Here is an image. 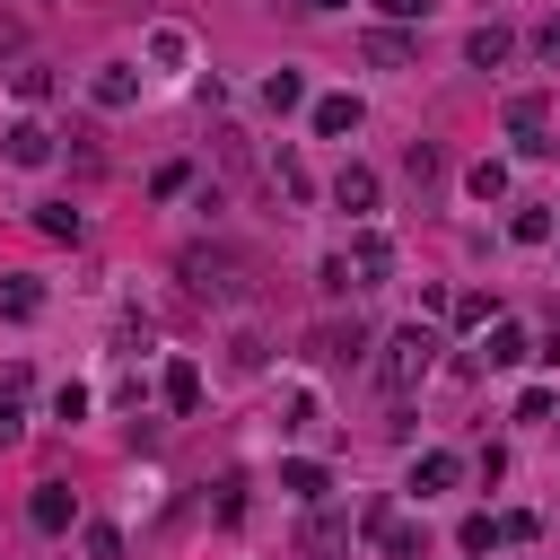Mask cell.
I'll use <instances>...</instances> for the list:
<instances>
[{"label": "cell", "mask_w": 560, "mask_h": 560, "mask_svg": "<svg viewBox=\"0 0 560 560\" xmlns=\"http://www.w3.org/2000/svg\"><path fill=\"white\" fill-rule=\"evenodd\" d=\"M464 184H472V201H499V192H508V166H499V158H481Z\"/></svg>", "instance_id": "obj_20"}, {"label": "cell", "mask_w": 560, "mask_h": 560, "mask_svg": "<svg viewBox=\"0 0 560 560\" xmlns=\"http://www.w3.org/2000/svg\"><path fill=\"white\" fill-rule=\"evenodd\" d=\"M306 350H315L324 368H350V359L368 350V332H359V324H315V332H306Z\"/></svg>", "instance_id": "obj_4"}, {"label": "cell", "mask_w": 560, "mask_h": 560, "mask_svg": "<svg viewBox=\"0 0 560 560\" xmlns=\"http://www.w3.org/2000/svg\"><path fill=\"white\" fill-rule=\"evenodd\" d=\"M26 44V26H18V9H0V52H18Z\"/></svg>", "instance_id": "obj_26"}, {"label": "cell", "mask_w": 560, "mask_h": 560, "mask_svg": "<svg viewBox=\"0 0 560 560\" xmlns=\"http://www.w3.org/2000/svg\"><path fill=\"white\" fill-rule=\"evenodd\" d=\"M332 201H341L350 219H368V210H376V175H368V166H341V175H332Z\"/></svg>", "instance_id": "obj_7"}, {"label": "cell", "mask_w": 560, "mask_h": 560, "mask_svg": "<svg viewBox=\"0 0 560 560\" xmlns=\"http://www.w3.org/2000/svg\"><path fill=\"white\" fill-rule=\"evenodd\" d=\"M376 534H385V551H394V560H429V534H420V525H402V516H385Z\"/></svg>", "instance_id": "obj_12"}, {"label": "cell", "mask_w": 560, "mask_h": 560, "mask_svg": "<svg viewBox=\"0 0 560 560\" xmlns=\"http://www.w3.org/2000/svg\"><path fill=\"white\" fill-rule=\"evenodd\" d=\"M534 52H542V61H551V70H560V18H551V26H542V35H534Z\"/></svg>", "instance_id": "obj_25"}, {"label": "cell", "mask_w": 560, "mask_h": 560, "mask_svg": "<svg viewBox=\"0 0 560 560\" xmlns=\"http://www.w3.org/2000/svg\"><path fill=\"white\" fill-rule=\"evenodd\" d=\"M508 52H516V35H508V26H472V35H464V61H472V70H499Z\"/></svg>", "instance_id": "obj_6"}, {"label": "cell", "mask_w": 560, "mask_h": 560, "mask_svg": "<svg viewBox=\"0 0 560 560\" xmlns=\"http://www.w3.org/2000/svg\"><path fill=\"white\" fill-rule=\"evenodd\" d=\"M385 18H429V0H376Z\"/></svg>", "instance_id": "obj_27"}, {"label": "cell", "mask_w": 560, "mask_h": 560, "mask_svg": "<svg viewBox=\"0 0 560 560\" xmlns=\"http://www.w3.org/2000/svg\"><path fill=\"white\" fill-rule=\"evenodd\" d=\"M315 131H324V140L359 131V96H324V105H315Z\"/></svg>", "instance_id": "obj_10"}, {"label": "cell", "mask_w": 560, "mask_h": 560, "mask_svg": "<svg viewBox=\"0 0 560 560\" xmlns=\"http://www.w3.org/2000/svg\"><path fill=\"white\" fill-rule=\"evenodd\" d=\"M455 472H464L455 455H420V464H411V490H420V499H429V490H455Z\"/></svg>", "instance_id": "obj_11"}, {"label": "cell", "mask_w": 560, "mask_h": 560, "mask_svg": "<svg viewBox=\"0 0 560 560\" xmlns=\"http://www.w3.org/2000/svg\"><path fill=\"white\" fill-rule=\"evenodd\" d=\"M455 542H464V551H490V542H499V525H490V516H464V534H455Z\"/></svg>", "instance_id": "obj_24"}, {"label": "cell", "mask_w": 560, "mask_h": 560, "mask_svg": "<svg viewBox=\"0 0 560 560\" xmlns=\"http://www.w3.org/2000/svg\"><path fill=\"white\" fill-rule=\"evenodd\" d=\"M262 105H271V114L306 105V79H298V70H271V79H262Z\"/></svg>", "instance_id": "obj_14"}, {"label": "cell", "mask_w": 560, "mask_h": 560, "mask_svg": "<svg viewBox=\"0 0 560 560\" xmlns=\"http://www.w3.org/2000/svg\"><path fill=\"white\" fill-rule=\"evenodd\" d=\"M411 52H420V44H411L402 26H376V35H368V61H376V70H411Z\"/></svg>", "instance_id": "obj_8"}, {"label": "cell", "mask_w": 560, "mask_h": 560, "mask_svg": "<svg viewBox=\"0 0 560 560\" xmlns=\"http://www.w3.org/2000/svg\"><path fill=\"white\" fill-rule=\"evenodd\" d=\"M508 236H516V245H542V236H551V210H542V201H525V210L508 219Z\"/></svg>", "instance_id": "obj_18"}, {"label": "cell", "mask_w": 560, "mask_h": 560, "mask_svg": "<svg viewBox=\"0 0 560 560\" xmlns=\"http://www.w3.org/2000/svg\"><path fill=\"white\" fill-rule=\"evenodd\" d=\"M542 114H551L542 96H516V105H508V131H542Z\"/></svg>", "instance_id": "obj_22"}, {"label": "cell", "mask_w": 560, "mask_h": 560, "mask_svg": "<svg viewBox=\"0 0 560 560\" xmlns=\"http://www.w3.org/2000/svg\"><path fill=\"white\" fill-rule=\"evenodd\" d=\"M516 359H534L525 332H516V324H490V368H516Z\"/></svg>", "instance_id": "obj_19"}, {"label": "cell", "mask_w": 560, "mask_h": 560, "mask_svg": "<svg viewBox=\"0 0 560 560\" xmlns=\"http://www.w3.org/2000/svg\"><path fill=\"white\" fill-rule=\"evenodd\" d=\"M131 96H140V79H131L122 61H105V70H96V105H131Z\"/></svg>", "instance_id": "obj_13"}, {"label": "cell", "mask_w": 560, "mask_h": 560, "mask_svg": "<svg viewBox=\"0 0 560 560\" xmlns=\"http://www.w3.org/2000/svg\"><path fill=\"white\" fill-rule=\"evenodd\" d=\"M175 271H184L192 298H236V289H245V254H236V245H184Z\"/></svg>", "instance_id": "obj_1"}, {"label": "cell", "mask_w": 560, "mask_h": 560, "mask_svg": "<svg viewBox=\"0 0 560 560\" xmlns=\"http://www.w3.org/2000/svg\"><path fill=\"white\" fill-rule=\"evenodd\" d=\"M385 280H394V245L376 228H359L350 236V289H385Z\"/></svg>", "instance_id": "obj_3"}, {"label": "cell", "mask_w": 560, "mask_h": 560, "mask_svg": "<svg viewBox=\"0 0 560 560\" xmlns=\"http://www.w3.org/2000/svg\"><path fill=\"white\" fill-rule=\"evenodd\" d=\"M166 402H175V411H192V402H201V368H192V359H175V368H166Z\"/></svg>", "instance_id": "obj_16"}, {"label": "cell", "mask_w": 560, "mask_h": 560, "mask_svg": "<svg viewBox=\"0 0 560 560\" xmlns=\"http://www.w3.org/2000/svg\"><path fill=\"white\" fill-rule=\"evenodd\" d=\"M35 306H44V289H35V280H0V315H9V324H26Z\"/></svg>", "instance_id": "obj_15"}, {"label": "cell", "mask_w": 560, "mask_h": 560, "mask_svg": "<svg viewBox=\"0 0 560 560\" xmlns=\"http://www.w3.org/2000/svg\"><path fill=\"white\" fill-rule=\"evenodd\" d=\"M298 9H315V18H324V9H341V0H298Z\"/></svg>", "instance_id": "obj_28"}, {"label": "cell", "mask_w": 560, "mask_h": 560, "mask_svg": "<svg viewBox=\"0 0 560 560\" xmlns=\"http://www.w3.org/2000/svg\"><path fill=\"white\" fill-rule=\"evenodd\" d=\"M429 368H438V332H420V324H402V332L385 341V359H376V376H385L394 394H411Z\"/></svg>", "instance_id": "obj_2"}, {"label": "cell", "mask_w": 560, "mask_h": 560, "mask_svg": "<svg viewBox=\"0 0 560 560\" xmlns=\"http://www.w3.org/2000/svg\"><path fill=\"white\" fill-rule=\"evenodd\" d=\"M280 490H289V499H324V464H306V455L280 464Z\"/></svg>", "instance_id": "obj_17"}, {"label": "cell", "mask_w": 560, "mask_h": 560, "mask_svg": "<svg viewBox=\"0 0 560 560\" xmlns=\"http://www.w3.org/2000/svg\"><path fill=\"white\" fill-rule=\"evenodd\" d=\"M18 438H26V411H18V394L0 385V446H18Z\"/></svg>", "instance_id": "obj_23"}, {"label": "cell", "mask_w": 560, "mask_h": 560, "mask_svg": "<svg viewBox=\"0 0 560 560\" xmlns=\"http://www.w3.org/2000/svg\"><path fill=\"white\" fill-rule=\"evenodd\" d=\"M52 158V131L44 122H9V166H44Z\"/></svg>", "instance_id": "obj_9"}, {"label": "cell", "mask_w": 560, "mask_h": 560, "mask_svg": "<svg viewBox=\"0 0 560 560\" xmlns=\"http://www.w3.org/2000/svg\"><path fill=\"white\" fill-rule=\"evenodd\" d=\"M35 228H44V236H79V228H88V219H79V210H70V201H44V210H35Z\"/></svg>", "instance_id": "obj_21"}, {"label": "cell", "mask_w": 560, "mask_h": 560, "mask_svg": "<svg viewBox=\"0 0 560 560\" xmlns=\"http://www.w3.org/2000/svg\"><path fill=\"white\" fill-rule=\"evenodd\" d=\"M26 516H35V534H70V516H79V499H70L61 481H44V490L26 499Z\"/></svg>", "instance_id": "obj_5"}]
</instances>
